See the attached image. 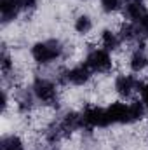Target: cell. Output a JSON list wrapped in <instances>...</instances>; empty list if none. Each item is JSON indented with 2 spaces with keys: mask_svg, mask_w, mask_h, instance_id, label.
Here are the masks:
<instances>
[{
  "mask_svg": "<svg viewBox=\"0 0 148 150\" xmlns=\"http://www.w3.org/2000/svg\"><path fill=\"white\" fill-rule=\"evenodd\" d=\"M61 52H63V47H61V44L56 42V40L38 42V44H35V45L32 47V56H33V59H35L37 63H42V65L51 63L52 59L59 58Z\"/></svg>",
  "mask_w": 148,
  "mask_h": 150,
  "instance_id": "obj_1",
  "label": "cell"
},
{
  "mask_svg": "<svg viewBox=\"0 0 148 150\" xmlns=\"http://www.w3.org/2000/svg\"><path fill=\"white\" fill-rule=\"evenodd\" d=\"M85 65L94 72H108L113 65V61H111V56L108 54L106 49H94L89 52Z\"/></svg>",
  "mask_w": 148,
  "mask_h": 150,
  "instance_id": "obj_2",
  "label": "cell"
},
{
  "mask_svg": "<svg viewBox=\"0 0 148 150\" xmlns=\"http://www.w3.org/2000/svg\"><path fill=\"white\" fill-rule=\"evenodd\" d=\"M82 119H84V124H87L91 127H105V126L110 124L106 108H101V107H96V105L87 107L82 113Z\"/></svg>",
  "mask_w": 148,
  "mask_h": 150,
  "instance_id": "obj_3",
  "label": "cell"
},
{
  "mask_svg": "<svg viewBox=\"0 0 148 150\" xmlns=\"http://www.w3.org/2000/svg\"><path fill=\"white\" fill-rule=\"evenodd\" d=\"M33 93L40 101L52 103L54 98H56V86L47 79H37L35 84H33Z\"/></svg>",
  "mask_w": 148,
  "mask_h": 150,
  "instance_id": "obj_4",
  "label": "cell"
},
{
  "mask_svg": "<svg viewBox=\"0 0 148 150\" xmlns=\"http://www.w3.org/2000/svg\"><path fill=\"white\" fill-rule=\"evenodd\" d=\"M110 124H125L129 122V105L125 103H111L110 107L106 108Z\"/></svg>",
  "mask_w": 148,
  "mask_h": 150,
  "instance_id": "obj_5",
  "label": "cell"
},
{
  "mask_svg": "<svg viewBox=\"0 0 148 150\" xmlns=\"http://www.w3.org/2000/svg\"><path fill=\"white\" fill-rule=\"evenodd\" d=\"M138 86L143 87V84H138V80H136L134 77H131V75H120V77H117V80H115V89H117V93L122 94V96H131L132 91H134Z\"/></svg>",
  "mask_w": 148,
  "mask_h": 150,
  "instance_id": "obj_6",
  "label": "cell"
},
{
  "mask_svg": "<svg viewBox=\"0 0 148 150\" xmlns=\"http://www.w3.org/2000/svg\"><path fill=\"white\" fill-rule=\"evenodd\" d=\"M89 79H91V68L87 65H78V67H73L72 70L66 72V80L75 86H82Z\"/></svg>",
  "mask_w": 148,
  "mask_h": 150,
  "instance_id": "obj_7",
  "label": "cell"
},
{
  "mask_svg": "<svg viewBox=\"0 0 148 150\" xmlns=\"http://www.w3.org/2000/svg\"><path fill=\"white\" fill-rule=\"evenodd\" d=\"M125 14H127L129 19H132L134 23H138V21L147 14V9H145L143 2H140V0H131V2H127V5H125Z\"/></svg>",
  "mask_w": 148,
  "mask_h": 150,
  "instance_id": "obj_8",
  "label": "cell"
},
{
  "mask_svg": "<svg viewBox=\"0 0 148 150\" xmlns=\"http://www.w3.org/2000/svg\"><path fill=\"white\" fill-rule=\"evenodd\" d=\"M147 65H148V58L141 51H136L129 59V67H131L132 72H141V70L147 68Z\"/></svg>",
  "mask_w": 148,
  "mask_h": 150,
  "instance_id": "obj_9",
  "label": "cell"
},
{
  "mask_svg": "<svg viewBox=\"0 0 148 150\" xmlns=\"http://www.w3.org/2000/svg\"><path fill=\"white\" fill-rule=\"evenodd\" d=\"M101 42H103V47H105L106 51H113V49L118 47V37H117L113 32H110V30H105V32H103Z\"/></svg>",
  "mask_w": 148,
  "mask_h": 150,
  "instance_id": "obj_10",
  "label": "cell"
},
{
  "mask_svg": "<svg viewBox=\"0 0 148 150\" xmlns=\"http://www.w3.org/2000/svg\"><path fill=\"white\" fill-rule=\"evenodd\" d=\"M143 115H145V103L134 101L129 105V122H136L143 119Z\"/></svg>",
  "mask_w": 148,
  "mask_h": 150,
  "instance_id": "obj_11",
  "label": "cell"
},
{
  "mask_svg": "<svg viewBox=\"0 0 148 150\" xmlns=\"http://www.w3.org/2000/svg\"><path fill=\"white\" fill-rule=\"evenodd\" d=\"M2 150H23L21 140H19L18 136L4 138V142H2Z\"/></svg>",
  "mask_w": 148,
  "mask_h": 150,
  "instance_id": "obj_12",
  "label": "cell"
},
{
  "mask_svg": "<svg viewBox=\"0 0 148 150\" xmlns=\"http://www.w3.org/2000/svg\"><path fill=\"white\" fill-rule=\"evenodd\" d=\"M91 19L87 18V16H78L77 18V21H75V30L78 32V33H87L89 30H91Z\"/></svg>",
  "mask_w": 148,
  "mask_h": 150,
  "instance_id": "obj_13",
  "label": "cell"
},
{
  "mask_svg": "<svg viewBox=\"0 0 148 150\" xmlns=\"http://www.w3.org/2000/svg\"><path fill=\"white\" fill-rule=\"evenodd\" d=\"M101 5H103V9H105L106 12H113V11L118 9L120 0H101Z\"/></svg>",
  "mask_w": 148,
  "mask_h": 150,
  "instance_id": "obj_14",
  "label": "cell"
},
{
  "mask_svg": "<svg viewBox=\"0 0 148 150\" xmlns=\"http://www.w3.org/2000/svg\"><path fill=\"white\" fill-rule=\"evenodd\" d=\"M138 30H140L145 37H148V12L138 21Z\"/></svg>",
  "mask_w": 148,
  "mask_h": 150,
  "instance_id": "obj_15",
  "label": "cell"
},
{
  "mask_svg": "<svg viewBox=\"0 0 148 150\" xmlns=\"http://www.w3.org/2000/svg\"><path fill=\"white\" fill-rule=\"evenodd\" d=\"M11 67H12V63H11V58H9L5 52H4V54H2V72H4V74H7V72L11 70Z\"/></svg>",
  "mask_w": 148,
  "mask_h": 150,
  "instance_id": "obj_16",
  "label": "cell"
},
{
  "mask_svg": "<svg viewBox=\"0 0 148 150\" xmlns=\"http://www.w3.org/2000/svg\"><path fill=\"white\" fill-rule=\"evenodd\" d=\"M19 5H21V11H30L37 5V0H19Z\"/></svg>",
  "mask_w": 148,
  "mask_h": 150,
  "instance_id": "obj_17",
  "label": "cell"
},
{
  "mask_svg": "<svg viewBox=\"0 0 148 150\" xmlns=\"http://www.w3.org/2000/svg\"><path fill=\"white\" fill-rule=\"evenodd\" d=\"M141 94H143V103L148 105V82L147 84H143V87H141Z\"/></svg>",
  "mask_w": 148,
  "mask_h": 150,
  "instance_id": "obj_18",
  "label": "cell"
}]
</instances>
